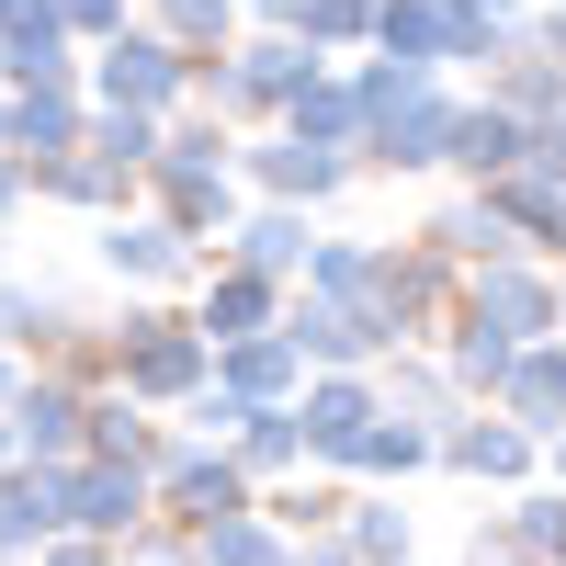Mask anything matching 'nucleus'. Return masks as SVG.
<instances>
[{"label":"nucleus","instance_id":"1","mask_svg":"<svg viewBox=\"0 0 566 566\" xmlns=\"http://www.w3.org/2000/svg\"><path fill=\"white\" fill-rule=\"evenodd\" d=\"M363 136H352V170L363 181H419L442 170V125H453V69H397V57H363Z\"/></svg>","mask_w":566,"mask_h":566},{"label":"nucleus","instance_id":"2","mask_svg":"<svg viewBox=\"0 0 566 566\" xmlns=\"http://www.w3.org/2000/svg\"><path fill=\"white\" fill-rule=\"evenodd\" d=\"M476 205L499 216V239H510V250L555 261V250H566V125H533V136H522V159L476 181Z\"/></svg>","mask_w":566,"mask_h":566},{"label":"nucleus","instance_id":"3","mask_svg":"<svg viewBox=\"0 0 566 566\" xmlns=\"http://www.w3.org/2000/svg\"><path fill=\"white\" fill-rule=\"evenodd\" d=\"M103 352H114V386L136 408H181V397L205 386V328L181 317V306H125L103 328Z\"/></svg>","mask_w":566,"mask_h":566},{"label":"nucleus","instance_id":"4","mask_svg":"<svg viewBox=\"0 0 566 566\" xmlns=\"http://www.w3.org/2000/svg\"><path fill=\"white\" fill-rule=\"evenodd\" d=\"M442 317H476L499 340H566V295H555V261L533 250H499V261H464L453 272V306Z\"/></svg>","mask_w":566,"mask_h":566},{"label":"nucleus","instance_id":"5","mask_svg":"<svg viewBox=\"0 0 566 566\" xmlns=\"http://www.w3.org/2000/svg\"><path fill=\"white\" fill-rule=\"evenodd\" d=\"M80 103H125V114H181L193 103V57L148 23H114L103 45H80Z\"/></svg>","mask_w":566,"mask_h":566},{"label":"nucleus","instance_id":"6","mask_svg":"<svg viewBox=\"0 0 566 566\" xmlns=\"http://www.w3.org/2000/svg\"><path fill=\"white\" fill-rule=\"evenodd\" d=\"M250 499H261V488L239 476V453L170 419V453L148 464V510H159V522H170V533H205V522H227V510H250Z\"/></svg>","mask_w":566,"mask_h":566},{"label":"nucleus","instance_id":"7","mask_svg":"<svg viewBox=\"0 0 566 566\" xmlns=\"http://www.w3.org/2000/svg\"><path fill=\"white\" fill-rule=\"evenodd\" d=\"M91 261H103L125 295H181L216 250H193L170 216H148V205H125V216H91Z\"/></svg>","mask_w":566,"mask_h":566},{"label":"nucleus","instance_id":"8","mask_svg":"<svg viewBox=\"0 0 566 566\" xmlns=\"http://www.w3.org/2000/svg\"><path fill=\"white\" fill-rule=\"evenodd\" d=\"M352 181H363L352 148H295L283 125H250L239 136V193H272V205H306L317 216V205H340Z\"/></svg>","mask_w":566,"mask_h":566},{"label":"nucleus","instance_id":"9","mask_svg":"<svg viewBox=\"0 0 566 566\" xmlns=\"http://www.w3.org/2000/svg\"><path fill=\"white\" fill-rule=\"evenodd\" d=\"M431 476H464V488H522V476H544V442H533V431H510L499 408H453L442 431H431Z\"/></svg>","mask_w":566,"mask_h":566},{"label":"nucleus","instance_id":"10","mask_svg":"<svg viewBox=\"0 0 566 566\" xmlns=\"http://www.w3.org/2000/svg\"><path fill=\"white\" fill-rule=\"evenodd\" d=\"M374 306H386L397 340H431L442 306H453V261L419 239V227H408V239H374Z\"/></svg>","mask_w":566,"mask_h":566},{"label":"nucleus","instance_id":"11","mask_svg":"<svg viewBox=\"0 0 566 566\" xmlns=\"http://www.w3.org/2000/svg\"><path fill=\"white\" fill-rule=\"evenodd\" d=\"M363 431H374V386H363V363H317L306 386H295V442H306V464H317V476H340Z\"/></svg>","mask_w":566,"mask_h":566},{"label":"nucleus","instance_id":"12","mask_svg":"<svg viewBox=\"0 0 566 566\" xmlns=\"http://www.w3.org/2000/svg\"><path fill=\"white\" fill-rule=\"evenodd\" d=\"M57 510H69V533H91V544H125L136 522H159V510H148V464H103V453L57 464Z\"/></svg>","mask_w":566,"mask_h":566},{"label":"nucleus","instance_id":"13","mask_svg":"<svg viewBox=\"0 0 566 566\" xmlns=\"http://www.w3.org/2000/svg\"><path fill=\"white\" fill-rule=\"evenodd\" d=\"M205 386H216L227 408H295L306 363H295L283 328H239V340H205Z\"/></svg>","mask_w":566,"mask_h":566},{"label":"nucleus","instance_id":"14","mask_svg":"<svg viewBox=\"0 0 566 566\" xmlns=\"http://www.w3.org/2000/svg\"><path fill=\"white\" fill-rule=\"evenodd\" d=\"M0 431H12V453H34V464H69L80 453V386L57 363H23L12 397H0Z\"/></svg>","mask_w":566,"mask_h":566},{"label":"nucleus","instance_id":"15","mask_svg":"<svg viewBox=\"0 0 566 566\" xmlns=\"http://www.w3.org/2000/svg\"><path fill=\"white\" fill-rule=\"evenodd\" d=\"M488 408L510 419V431H533V442L555 453V431H566V340H510Z\"/></svg>","mask_w":566,"mask_h":566},{"label":"nucleus","instance_id":"16","mask_svg":"<svg viewBox=\"0 0 566 566\" xmlns=\"http://www.w3.org/2000/svg\"><path fill=\"white\" fill-rule=\"evenodd\" d=\"M80 453H103V464H159V453H170V408H136L114 374H103V386H80Z\"/></svg>","mask_w":566,"mask_h":566},{"label":"nucleus","instance_id":"17","mask_svg":"<svg viewBox=\"0 0 566 566\" xmlns=\"http://www.w3.org/2000/svg\"><path fill=\"white\" fill-rule=\"evenodd\" d=\"M306 239H317V216H306V205H272V193H250L239 216H227L216 261H250V272H272V283H295V272H306Z\"/></svg>","mask_w":566,"mask_h":566},{"label":"nucleus","instance_id":"18","mask_svg":"<svg viewBox=\"0 0 566 566\" xmlns=\"http://www.w3.org/2000/svg\"><path fill=\"white\" fill-rule=\"evenodd\" d=\"M272 125L295 136V148H352V136H363V91H352V69H340V57H317V69L272 103Z\"/></svg>","mask_w":566,"mask_h":566},{"label":"nucleus","instance_id":"19","mask_svg":"<svg viewBox=\"0 0 566 566\" xmlns=\"http://www.w3.org/2000/svg\"><path fill=\"white\" fill-rule=\"evenodd\" d=\"M181 295H193L181 317H193L205 340H239V328H272V306H283V283H272V272H250V261H205L193 283H181Z\"/></svg>","mask_w":566,"mask_h":566},{"label":"nucleus","instance_id":"20","mask_svg":"<svg viewBox=\"0 0 566 566\" xmlns=\"http://www.w3.org/2000/svg\"><path fill=\"white\" fill-rule=\"evenodd\" d=\"M80 80H34V91H12V125H0V159L12 170H45L57 148H80Z\"/></svg>","mask_w":566,"mask_h":566},{"label":"nucleus","instance_id":"21","mask_svg":"<svg viewBox=\"0 0 566 566\" xmlns=\"http://www.w3.org/2000/svg\"><path fill=\"white\" fill-rule=\"evenodd\" d=\"M522 114H499L488 103V91H453V125H442V170L453 181H488V170H510V159H522Z\"/></svg>","mask_w":566,"mask_h":566},{"label":"nucleus","instance_id":"22","mask_svg":"<svg viewBox=\"0 0 566 566\" xmlns=\"http://www.w3.org/2000/svg\"><path fill=\"white\" fill-rule=\"evenodd\" d=\"M34 205H69V216H125L136 205V170H114L103 148H57L45 170H23Z\"/></svg>","mask_w":566,"mask_h":566},{"label":"nucleus","instance_id":"23","mask_svg":"<svg viewBox=\"0 0 566 566\" xmlns=\"http://www.w3.org/2000/svg\"><path fill=\"white\" fill-rule=\"evenodd\" d=\"M57 522H69V510H57V464L12 453V464H0V566H23Z\"/></svg>","mask_w":566,"mask_h":566},{"label":"nucleus","instance_id":"24","mask_svg":"<svg viewBox=\"0 0 566 566\" xmlns=\"http://www.w3.org/2000/svg\"><path fill=\"white\" fill-rule=\"evenodd\" d=\"M352 488H408V476H431V419H397V408H374V431L352 442L340 464Z\"/></svg>","mask_w":566,"mask_h":566},{"label":"nucleus","instance_id":"25","mask_svg":"<svg viewBox=\"0 0 566 566\" xmlns=\"http://www.w3.org/2000/svg\"><path fill=\"white\" fill-rule=\"evenodd\" d=\"M328 533H340L352 566H408V544H419V522H408L386 488H340V522H328Z\"/></svg>","mask_w":566,"mask_h":566},{"label":"nucleus","instance_id":"26","mask_svg":"<svg viewBox=\"0 0 566 566\" xmlns=\"http://www.w3.org/2000/svg\"><path fill=\"white\" fill-rule=\"evenodd\" d=\"M488 103L522 114V125H566V114H555V103H566V57H555V45H510V57L488 69Z\"/></svg>","mask_w":566,"mask_h":566},{"label":"nucleus","instance_id":"27","mask_svg":"<svg viewBox=\"0 0 566 566\" xmlns=\"http://www.w3.org/2000/svg\"><path fill=\"white\" fill-rule=\"evenodd\" d=\"M69 328H80V306H69V295H45V283H23V272H0V352L45 363Z\"/></svg>","mask_w":566,"mask_h":566},{"label":"nucleus","instance_id":"28","mask_svg":"<svg viewBox=\"0 0 566 566\" xmlns=\"http://www.w3.org/2000/svg\"><path fill=\"white\" fill-rule=\"evenodd\" d=\"M431 45H442V69H499L510 57V12H488V0H431Z\"/></svg>","mask_w":566,"mask_h":566},{"label":"nucleus","instance_id":"29","mask_svg":"<svg viewBox=\"0 0 566 566\" xmlns=\"http://www.w3.org/2000/svg\"><path fill=\"white\" fill-rule=\"evenodd\" d=\"M181 544H193V566H283V544H295V533H283L272 510L250 499V510H227V522H205V533H181Z\"/></svg>","mask_w":566,"mask_h":566},{"label":"nucleus","instance_id":"30","mask_svg":"<svg viewBox=\"0 0 566 566\" xmlns=\"http://www.w3.org/2000/svg\"><path fill=\"white\" fill-rule=\"evenodd\" d=\"M227 453H239V476H250V488L295 476V464H306V442H295V408H239V419H227Z\"/></svg>","mask_w":566,"mask_h":566},{"label":"nucleus","instance_id":"31","mask_svg":"<svg viewBox=\"0 0 566 566\" xmlns=\"http://www.w3.org/2000/svg\"><path fill=\"white\" fill-rule=\"evenodd\" d=\"M136 23H148V34H170L181 57H216V45L239 34L250 12H239V0H136Z\"/></svg>","mask_w":566,"mask_h":566},{"label":"nucleus","instance_id":"32","mask_svg":"<svg viewBox=\"0 0 566 566\" xmlns=\"http://www.w3.org/2000/svg\"><path fill=\"white\" fill-rule=\"evenodd\" d=\"M419 239H431V250H442L453 272H464V261H499V250H510V239H499V216L476 205V181H464V193H453V205H442L431 227H419Z\"/></svg>","mask_w":566,"mask_h":566},{"label":"nucleus","instance_id":"33","mask_svg":"<svg viewBox=\"0 0 566 566\" xmlns=\"http://www.w3.org/2000/svg\"><path fill=\"white\" fill-rule=\"evenodd\" d=\"M80 148H103L114 170H148V148H159V114H125V103H91V114H80Z\"/></svg>","mask_w":566,"mask_h":566},{"label":"nucleus","instance_id":"34","mask_svg":"<svg viewBox=\"0 0 566 566\" xmlns=\"http://www.w3.org/2000/svg\"><path fill=\"white\" fill-rule=\"evenodd\" d=\"M499 522H510V533H522L533 555H566V488H544V476H522V499H510V510H499Z\"/></svg>","mask_w":566,"mask_h":566},{"label":"nucleus","instance_id":"35","mask_svg":"<svg viewBox=\"0 0 566 566\" xmlns=\"http://www.w3.org/2000/svg\"><path fill=\"white\" fill-rule=\"evenodd\" d=\"M45 12H57V34H69V45H103L114 23H136V0H45Z\"/></svg>","mask_w":566,"mask_h":566},{"label":"nucleus","instance_id":"36","mask_svg":"<svg viewBox=\"0 0 566 566\" xmlns=\"http://www.w3.org/2000/svg\"><path fill=\"white\" fill-rule=\"evenodd\" d=\"M464 566H555V555H533V544H522V533H510L499 510H488V522L464 533Z\"/></svg>","mask_w":566,"mask_h":566},{"label":"nucleus","instance_id":"37","mask_svg":"<svg viewBox=\"0 0 566 566\" xmlns=\"http://www.w3.org/2000/svg\"><path fill=\"white\" fill-rule=\"evenodd\" d=\"M114 566H193V544H181L170 522H136V533L114 544Z\"/></svg>","mask_w":566,"mask_h":566},{"label":"nucleus","instance_id":"38","mask_svg":"<svg viewBox=\"0 0 566 566\" xmlns=\"http://www.w3.org/2000/svg\"><path fill=\"white\" fill-rule=\"evenodd\" d=\"M23 566H114V544H91V533H69V522H57V533H45Z\"/></svg>","mask_w":566,"mask_h":566},{"label":"nucleus","instance_id":"39","mask_svg":"<svg viewBox=\"0 0 566 566\" xmlns=\"http://www.w3.org/2000/svg\"><path fill=\"white\" fill-rule=\"evenodd\" d=\"M283 566H352V555H340V533H295V544H283Z\"/></svg>","mask_w":566,"mask_h":566},{"label":"nucleus","instance_id":"40","mask_svg":"<svg viewBox=\"0 0 566 566\" xmlns=\"http://www.w3.org/2000/svg\"><path fill=\"white\" fill-rule=\"evenodd\" d=\"M23 205H34V193H23V170H12V159H0V227H12Z\"/></svg>","mask_w":566,"mask_h":566},{"label":"nucleus","instance_id":"41","mask_svg":"<svg viewBox=\"0 0 566 566\" xmlns=\"http://www.w3.org/2000/svg\"><path fill=\"white\" fill-rule=\"evenodd\" d=\"M12 374H23V352H0V397H12Z\"/></svg>","mask_w":566,"mask_h":566},{"label":"nucleus","instance_id":"42","mask_svg":"<svg viewBox=\"0 0 566 566\" xmlns=\"http://www.w3.org/2000/svg\"><path fill=\"white\" fill-rule=\"evenodd\" d=\"M0 125H12V91H0Z\"/></svg>","mask_w":566,"mask_h":566},{"label":"nucleus","instance_id":"43","mask_svg":"<svg viewBox=\"0 0 566 566\" xmlns=\"http://www.w3.org/2000/svg\"><path fill=\"white\" fill-rule=\"evenodd\" d=\"M0 464H12V431H0Z\"/></svg>","mask_w":566,"mask_h":566}]
</instances>
